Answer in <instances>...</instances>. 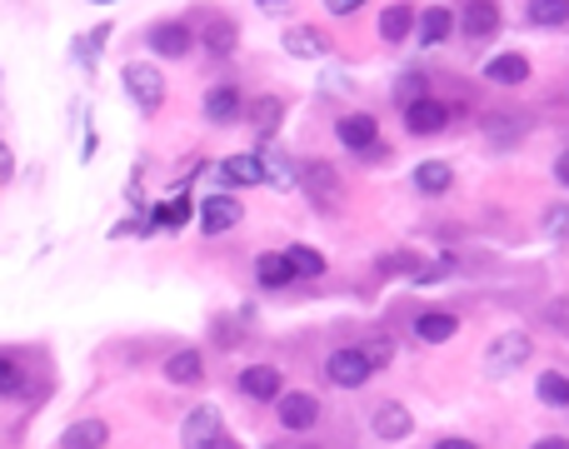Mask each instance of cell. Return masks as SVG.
<instances>
[{"label": "cell", "instance_id": "cell-40", "mask_svg": "<svg viewBox=\"0 0 569 449\" xmlns=\"http://www.w3.org/2000/svg\"><path fill=\"white\" fill-rule=\"evenodd\" d=\"M555 180H559V185L569 180V155H565V150H559V155H555Z\"/></svg>", "mask_w": 569, "mask_h": 449}, {"label": "cell", "instance_id": "cell-25", "mask_svg": "<svg viewBox=\"0 0 569 449\" xmlns=\"http://www.w3.org/2000/svg\"><path fill=\"white\" fill-rule=\"evenodd\" d=\"M236 45H240V25L236 21H226V15H220V21L205 25V51L216 55V61H226Z\"/></svg>", "mask_w": 569, "mask_h": 449}, {"label": "cell", "instance_id": "cell-38", "mask_svg": "<svg viewBox=\"0 0 569 449\" xmlns=\"http://www.w3.org/2000/svg\"><path fill=\"white\" fill-rule=\"evenodd\" d=\"M360 6H365V0H325V11L330 15H354Z\"/></svg>", "mask_w": 569, "mask_h": 449}, {"label": "cell", "instance_id": "cell-12", "mask_svg": "<svg viewBox=\"0 0 569 449\" xmlns=\"http://www.w3.org/2000/svg\"><path fill=\"white\" fill-rule=\"evenodd\" d=\"M280 385H285V380H280L275 364H250V370H240V395L255 399V405H270V399L285 395Z\"/></svg>", "mask_w": 569, "mask_h": 449}, {"label": "cell", "instance_id": "cell-43", "mask_svg": "<svg viewBox=\"0 0 569 449\" xmlns=\"http://www.w3.org/2000/svg\"><path fill=\"white\" fill-rule=\"evenodd\" d=\"M255 6H265V11H270V6H285V0H255Z\"/></svg>", "mask_w": 569, "mask_h": 449}, {"label": "cell", "instance_id": "cell-41", "mask_svg": "<svg viewBox=\"0 0 569 449\" xmlns=\"http://www.w3.org/2000/svg\"><path fill=\"white\" fill-rule=\"evenodd\" d=\"M11 171H15V161H11V150L0 145V180H6V175H11Z\"/></svg>", "mask_w": 569, "mask_h": 449}, {"label": "cell", "instance_id": "cell-30", "mask_svg": "<svg viewBox=\"0 0 569 449\" xmlns=\"http://www.w3.org/2000/svg\"><path fill=\"white\" fill-rule=\"evenodd\" d=\"M450 31H455V15L445 11V6H435V11L419 15V45H440Z\"/></svg>", "mask_w": 569, "mask_h": 449}, {"label": "cell", "instance_id": "cell-5", "mask_svg": "<svg viewBox=\"0 0 569 449\" xmlns=\"http://www.w3.org/2000/svg\"><path fill=\"white\" fill-rule=\"evenodd\" d=\"M275 419L285 435H310L315 419H320V399H315L310 390H291V395L275 399Z\"/></svg>", "mask_w": 569, "mask_h": 449}, {"label": "cell", "instance_id": "cell-26", "mask_svg": "<svg viewBox=\"0 0 569 449\" xmlns=\"http://www.w3.org/2000/svg\"><path fill=\"white\" fill-rule=\"evenodd\" d=\"M285 265H291L295 280H320L325 275V255L315 245H291L285 250Z\"/></svg>", "mask_w": 569, "mask_h": 449}, {"label": "cell", "instance_id": "cell-20", "mask_svg": "<svg viewBox=\"0 0 569 449\" xmlns=\"http://www.w3.org/2000/svg\"><path fill=\"white\" fill-rule=\"evenodd\" d=\"M165 380H171V385H200L205 380L200 350H175L171 360H165Z\"/></svg>", "mask_w": 569, "mask_h": 449}, {"label": "cell", "instance_id": "cell-19", "mask_svg": "<svg viewBox=\"0 0 569 449\" xmlns=\"http://www.w3.org/2000/svg\"><path fill=\"white\" fill-rule=\"evenodd\" d=\"M255 155H260V175H265L270 190H280V195L295 190V165L285 161L280 150H270V145H265V150H255Z\"/></svg>", "mask_w": 569, "mask_h": 449}, {"label": "cell", "instance_id": "cell-8", "mask_svg": "<svg viewBox=\"0 0 569 449\" xmlns=\"http://www.w3.org/2000/svg\"><path fill=\"white\" fill-rule=\"evenodd\" d=\"M450 125V106L435 96H419L405 106V130L409 135H440V130Z\"/></svg>", "mask_w": 569, "mask_h": 449}, {"label": "cell", "instance_id": "cell-44", "mask_svg": "<svg viewBox=\"0 0 569 449\" xmlns=\"http://www.w3.org/2000/svg\"><path fill=\"white\" fill-rule=\"evenodd\" d=\"M90 6H106V0H90Z\"/></svg>", "mask_w": 569, "mask_h": 449}, {"label": "cell", "instance_id": "cell-39", "mask_svg": "<svg viewBox=\"0 0 569 449\" xmlns=\"http://www.w3.org/2000/svg\"><path fill=\"white\" fill-rule=\"evenodd\" d=\"M435 449H480V445H474V439H460V435H445Z\"/></svg>", "mask_w": 569, "mask_h": 449}, {"label": "cell", "instance_id": "cell-10", "mask_svg": "<svg viewBox=\"0 0 569 449\" xmlns=\"http://www.w3.org/2000/svg\"><path fill=\"white\" fill-rule=\"evenodd\" d=\"M240 220H245V205H240L236 195H210V200H200V230L205 236H226V230H236Z\"/></svg>", "mask_w": 569, "mask_h": 449}, {"label": "cell", "instance_id": "cell-13", "mask_svg": "<svg viewBox=\"0 0 569 449\" xmlns=\"http://www.w3.org/2000/svg\"><path fill=\"white\" fill-rule=\"evenodd\" d=\"M200 110H205V120H210V125H236V120L245 116V100H240L236 86H216V90H205Z\"/></svg>", "mask_w": 569, "mask_h": 449}, {"label": "cell", "instance_id": "cell-9", "mask_svg": "<svg viewBox=\"0 0 569 449\" xmlns=\"http://www.w3.org/2000/svg\"><path fill=\"white\" fill-rule=\"evenodd\" d=\"M145 45H151V55H161V61H185L195 35H190V25H180V21H161V25H151Z\"/></svg>", "mask_w": 569, "mask_h": 449}, {"label": "cell", "instance_id": "cell-16", "mask_svg": "<svg viewBox=\"0 0 569 449\" xmlns=\"http://www.w3.org/2000/svg\"><path fill=\"white\" fill-rule=\"evenodd\" d=\"M484 80H490V86H525L529 80V55L505 51V55H494V61H484Z\"/></svg>", "mask_w": 569, "mask_h": 449}, {"label": "cell", "instance_id": "cell-2", "mask_svg": "<svg viewBox=\"0 0 569 449\" xmlns=\"http://www.w3.org/2000/svg\"><path fill=\"white\" fill-rule=\"evenodd\" d=\"M120 86H125V96L135 100L140 110H155V106L165 100V75H161V65L130 61L125 70H120Z\"/></svg>", "mask_w": 569, "mask_h": 449}, {"label": "cell", "instance_id": "cell-42", "mask_svg": "<svg viewBox=\"0 0 569 449\" xmlns=\"http://www.w3.org/2000/svg\"><path fill=\"white\" fill-rule=\"evenodd\" d=\"M535 449H569V445H565V435H549V439H539Z\"/></svg>", "mask_w": 569, "mask_h": 449}, {"label": "cell", "instance_id": "cell-17", "mask_svg": "<svg viewBox=\"0 0 569 449\" xmlns=\"http://www.w3.org/2000/svg\"><path fill=\"white\" fill-rule=\"evenodd\" d=\"M370 425H375L380 439H409L415 435V415H409L405 405H395V399H385V405L370 415Z\"/></svg>", "mask_w": 569, "mask_h": 449}, {"label": "cell", "instance_id": "cell-3", "mask_svg": "<svg viewBox=\"0 0 569 449\" xmlns=\"http://www.w3.org/2000/svg\"><path fill=\"white\" fill-rule=\"evenodd\" d=\"M370 374H375V370H370V360H365L360 344H344V350L325 354V380H330L335 390H360Z\"/></svg>", "mask_w": 569, "mask_h": 449}, {"label": "cell", "instance_id": "cell-21", "mask_svg": "<svg viewBox=\"0 0 569 449\" xmlns=\"http://www.w3.org/2000/svg\"><path fill=\"white\" fill-rule=\"evenodd\" d=\"M409 31H415V11H409L405 0H395V6L380 11V41H385V45H400Z\"/></svg>", "mask_w": 569, "mask_h": 449}, {"label": "cell", "instance_id": "cell-28", "mask_svg": "<svg viewBox=\"0 0 569 449\" xmlns=\"http://www.w3.org/2000/svg\"><path fill=\"white\" fill-rule=\"evenodd\" d=\"M220 175H226V185H265L260 155H230V161L220 165Z\"/></svg>", "mask_w": 569, "mask_h": 449}, {"label": "cell", "instance_id": "cell-22", "mask_svg": "<svg viewBox=\"0 0 569 449\" xmlns=\"http://www.w3.org/2000/svg\"><path fill=\"white\" fill-rule=\"evenodd\" d=\"M525 21L535 25V31H565L569 0H529V6H525Z\"/></svg>", "mask_w": 569, "mask_h": 449}, {"label": "cell", "instance_id": "cell-7", "mask_svg": "<svg viewBox=\"0 0 569 449\" xmlns=\"http://www.w3.org/2000/svg\"><path fill=\"white\" fill-rule=\"evenodd\" d=\"M500 25H505V11H500V0H470V11H464V41L470 45H484L500 35Z\"/></svg>", "mask_w": 569, "mask_h": 449}, {"label": "cell", "instance_id": "cell-14", "mask_svg": "<svg viewBox=\"0 0 569 449\" xmlns=\"http://www.w3.org/2000/svg\"><path fill=\"white\" fill-rule=\"evenodd\" d=\"M280 45H285V55H295V61H320V55H330V41H325V31H315V25H285Z\"/></svg>", "mask_w": 569, "mask_h": 449}, {"label": "cell", "instance_id": "cell-11", "mask_svg": "<svg viewBox=\"0 0 569 449\" xmlns=\"http://www.w3.org/2000/svg\"><path fill=\"white\" fill-rule=\"evenodd\" d=\"M335 135H340V145L354 150V155H365L370 145H380V125H375V116H365V110L335 120Z\"/></svg>", "mask_w": 569, "mask_h": 449}, {"label": "cell", "instance_id": "cell-37", "mask_svg": "<svg viewBox=\"0 0 569 449\" xmlns=\"http://www.w3.org/2000/svg\"><path fill=\"white\" fill-rule=\"evenodd\" d=\"M565 220H569V210L565 205H555V210L545 215V225H549V236H565Z\"/></svg>", "mask_w": 569, "mask_h": 449}, {"label": "cell", "instance_id": "cell-32", "mask_svg": "<svg viewBox=\"0 0 569 449\" xmlns=\"http://www.w3.org/2000/svg\"><path fill=\"white\" fill-rule=\"evenodd\" d=\"M161 230H180V225H190V200H165V205H155V215H151Z\"/></svg>", "mask_w": 569, "mask_h": 449}, {"label": "cell", "instance_id": "cell-45", "mask_svg": "<svg viewBox=\"0 0 569 449\" xmlns=\"http://www.w3.org/2000/svg\"><path fill=\"white\" fill-rule=\"evenodd\" d=\"M270 449H285V445H270Z\"/></svg>", "mask_w": 569, "mask_h": 449}, {"label": "cell", "instance_id": "cell-15", "mask_svg": "<svg viewBox=\"0 0 569 449\" xmlns=\"http://www.w3.org/2000/svg\"><path fill=\"white\" fill-rule=\"evenodd\" d=\"M529 135V116H510V110H494V116H484V140L490 145H500V150H510V145H519V140Z\"/></svg>", "mask_w": 569, "mask_h": 449}, {"label": "cell", "instance_id": "cell-24", "mask_svg": "<svg viewBox=\"0 0 569 449\" xmlns=\"http://www.w3.org/2000/svg\"><path fill=\"white\" fill-rule=\"evenodd\" d=\"M455 185V171L445 161H425V165H415V190L419 195H445Z\"/></svg>", "mask_w": 569, "mask_h": 449}, {"label": "cell", "instance_id": "cell-4", "mask_svg": "<svg viewBox=\"0 0 569 449\" xmlns=\"http://www.w3.org/2000/svg\"><path fill=\"white\" fill-rule=\"evenodd\" d=\"M529 354H535V344H529V335H500V340L490 344V350H484V374H490V380H505V374H515L519 364L529 360Z\"/></svg>", "mask_w": 569, "mask_h": 449}, {"label": "cell", "instance_id": "cell-36", "mask_svg": "<svg viewBox=\"0 0 569 449\" xmlns=\"http://www.w3.org/2000/svg\"><path fill=\"white\" fill-rule=\"evenodd\" d=\"M365 360H370V370H380V364H390V344H385V340H375V344H370V350H365Z\"/></svg>", "mask_w": 569, "mask_h": 449}, {"label": "cell", "instance_id": "cell-34", "mask_svg": "<svg viewBox=\"0 0 569 449\" xmlns=\"http://www.w3.org/2000/svg\"><path fill=\"white\" fill-rule=\"evenodd\" d=\"M250 120H255V130H260V135H270V130L280 125V100H275V96L255 100V110H250Z\"/></svg>", "mask_w": 569, "mask_h": 449}, {"label": "cell", "instance_id": "cell-27", "mask_svg": "<svg viewBox=\"0 0 569 449\" xmlns=\"http://www.w3.org/2000/svg\"><path fill=\"white\" fill-rule=\"evenodd\" d=\"M535 395H539V405H549V409H565L569 405V380H565V370H545L535 380Z\"/></svg>", "mask_w": 569, "mask_h": 449}, {"label": "cell", "instance_id": "cell-1", "mask_svg": "<svg viewBox=\"0 0 569 449\" xmlns=\"http://www.w3.org/2000/svg\"><path fill=\"white\" fill-rule=\"evenodd\" d=\"M295 185H305V195H310L315 210H325V215H340V210H344V180H340V171H335L330 161L300 165Z\"/></svg>", "mask_w": 569, "mask_h": 449}, {"label": "cell", "instance_id": "cell-23", "mask_svg": "<svg viewBox=\"0 0 569 449\" xmlns=\"http://www.w3.org/2000/svg\"><path fill=\"white\" fill-rule=\"evenodd\" d=\"M455 330H460V320L455 315H445V310H425L415 320V335L425 344H445V340H455Z\"/></svg>", "mask_w": 569, "mask_h": 449}, {"label": "cell", "instance_id": "cell-29", "mask_svg": "<svg viewBox=\"0 0 569 449\" xmlns=\"http://www.w3.org/2000/svg\"><path fill=\"white\" fill-rule=\"evenodd\" d=\"M255 280L265 289H285L295 275H291V265H285V255H270V250H265V255L255 260Z\"/></svg>", "mask_w": 569, "mask_h": 449}, {"label": "cell", "instance_id": "cell-18", "mask_svg": "<svg viewBox=\"0 0 569 449\" xmlns=\"http://www.w3.org/2000/svg\"><path fill=\"white\" fill-rule=\"evenodd\" d=\"M110 445V425L106 419H76L61 435V449H106Z\"/></svg>", "mask_w": 569, "mask_h": 449}, {"label": "cell", "instance_id": "cell-35", "mask_svg": "<svg viewBox=\"0 0 569 449\" xmlns=\"http://www.w3.org/2000/svg\"><path fill=\"white\" fill-rule=\"evenodd\" d=\"M419 96H430V90H425V75H405V80H400V106H409V100H419Z\"/></svg>", "mask_w": 569, "mask_h": 449}, {"label": "cell", "instance_id": "cell-33", "mask_svg": "<svg viewBox=\"0 0 569 449\" xmlns=\"http://www.w3.org/2000/svg\"><path fill=\"white\" fill-rule=\"evenodd\" d=\"M15 395H25V374H21V364L15 360L0 354V399H15Z\"/></svg>", "mask_w": 569, "mask_h": 449}, {"label": "cell", "instance_id": "cell-31", "mask_svg": "<svg viewBox=\"0 0 569 449\" xmlns=\"http://www.w3.org/2000/svg\"><path fill=\"white\" fill-rule=\"evenodd\" d=\"M110 41V25H96L90 35H80V41H70V55H76L80 65H96V55H100V45Z\"/></svg>", "mask_w": 569, "mask_h": 449}, {"label": "cell", "instance_id": "cell-6", "mask_svg": "<svg viewBox=\"0 0 569 449\" xmlns=\"http://www.w3.org/2000/svg\"><path fill=\"white\" fill-rule=\"evenodd\" d=\"M180 439H185V449H216L220 439H226V415H220L216 405L190 409V419L180 425Z\"/></svg>", "mask_w": 569, "mask_h": 449}]
</instances>
